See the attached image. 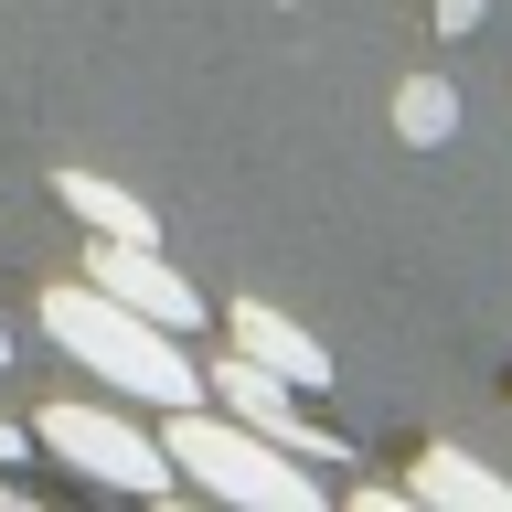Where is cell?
<instances>
[{
  "mask_svg": "<svg viewBox=\"0 0 512 512\" xmlns=\"http://www.w3.org/2000/svg\"><path fill=\"white\" fill-rule=\"evenodd\" d=\"M32 320H43V342L64 352V363H86L107 395H128V406H203V363L182 352V331H160V320H139L128 299H107V288L86 278H54L43 299H32Z\"/></svg>",
  "mask_w": 512,
  "mask_h": 512,
  "instance_id": "1",
  "label": "cell"
},
{
  "mask_svg": "<svg viewBox=\"0 0 512 512\" xmlns=\"http://www.w3.org/2000/svg\"><path fill=\"white\" fill-rule=\"evenodd\" d=\"M160 448H171V480L182 491H203V502L224 512H320V470L299 459V448L256 438L246 416H203V406H171V427H160Z\"/></svg>",
  "mask_w": 512,
  "mask_h": 512,
  "instance_id": "2",
  "label": "cell"
},
{
  "mask_svg": "<svg viewBox=\"0 0 512 512\" xmlns=\"http://www.w3.org/2000/svg\"><path fill=\"white\" fill-rule=\"evenodd\" d=\"M32 448H43V459H64L75 480H96V491H139V502L182 491V480H171L160 427H128V416L96 406V395H54V406L32 416Z\"/></svg>",
  "mask_w": 512,
  "mask_h": 512,
  "instance_id": "3",
  "label": "cell"
},
{
  "mask_svg": "<svg viewBox=\"0 0 512 512\" xmlns=\"http://www.w3.org/2000/svg\"><path fill=\"white\" fill-rule=\"evenodd\" d=\"M86 288H107V299H128L139 320H160V331H203V288L160 256V235H96L86 246Z\"/></svg>",
  "mask_w": 512,
  "mask_h": 512,
  "instance_id": "4",
  "label": "cell"
},
{
  "mask_svg": "<svg viewBox=\"0 0 512 512\" xmlns=\"http://www.w3.org/2000/svg\"><path fill=\"white\" fill-rule=\"evenodd\" d=\"M203 395H214L224 416H246L256 438H278V448H299V459H342V438H331V427H310V416H299V384L288 374H267V363H246V352H224L214 374H203Z\"/></svg>",
  "mask_w": 512,
  "mask_h": 512,
  "instance_id": "5",
  "label": "cell"
},
{
  "mask_svg": "<svg viewBox=\"0 0 512 512\" xmlns=\"http://www.w3.org/2000/svg\"><path fill=\"white\" fill-rule=\"evenodd\" d=\"M224 342L246 352V363H267V374H288L299 395H320V384H331V352H320L288 310H267V299H235V310H224Z\"/></svg>",
  "mask_w": 512,
  "mask_h": 512,
  "instance_id": "6",
  "label": "cell"
},
{
  "mask_svg": "<svg viewBox=\"0 0 512 512\" xmlns=\"http://www.w3.org/2000/svg\"><path fill=\"white\" fill-rule=\"evenodd\" d=\"M406 491H416V502H448V512H512V480L480 470L470 448H416Z\"/></svg>",
  "mask_w": 512,
  "mask_h": 512,
  "instance_id": "7",
  "label": "cell"
},
{
  "mask_svg": "<svg viewBox=\"0 0 512 512\" xmlns=\"http://www.w3.org/2000/svg\"><path fill=\"white\" fill-rule=\"evenodd\" d=\"M54 203L86 224V235H160L150 203H139L128 182H107V171H54Z\"/></svg>",
  "mask_w": 512,
  "mask_h": 512,
  "instance_id": "8",
  "label": "cell"
},
{
  "mask_svg": "<svg viewBox=\"0 0 512 512\" xmlns=\"http://www.w3.org/2000/svg\"><path fill=\"white\" fill-rule=\"evenodd\" d=\"M395 139H406V150H448V139H459V86H448V75H406V86H395Z\"/></svg>",
  "mask_w": 512,
  "mask_h": 512,
  "instance_id": "9",
  "label": "cell"
},
{
  "mask_svg": "<svg viewBox=\"0 0 512 512\" xmlns=\"http://www.w3.org/2000/svg\"><path fill=\"white\" fill-rule=\"evenodd\" d=\"M438 11V32H480V0H427Z\"/></svg>",
  "mask_w": 512,
  "mask_h": 512,
  "instance_id": "10",
  "label": "cell"
},
{
  "mask_svg": "<svg viewBox=\"0 0 512 512\" xmlns=\"http://www.w3.org/2000/svg\"><path fill=\"white\" fill-rule=\"evenodd\" d=\"M32 459V427H11V416H0V470H22Z\"/></svg>",
  "mask_w": 512,
  "mask_h": 512,
  "instance_id": "11",
  "label": "cell"
},
{
  "mask_svg": "<svg viewBox=\"0 0 512 512\" xmlns=\"http://www.w3.org/2000/svg\"><path fill=\"white\" fill-rule=\"evenodd\" d=\"M0 374H11V320H0Z\"/></svg>",
  "mask_w": 512,
  "mask_h": 512,
  "instance_id": "12",
  "label": "cell"
}]
</instances>
